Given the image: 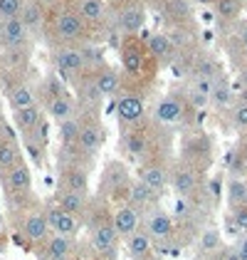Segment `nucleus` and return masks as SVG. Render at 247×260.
Masks as SVG:
<instances>
[{
	"label": "nucleus",
	"mask_w": 247,
	"mask_h": 260,
	"mask_svg": "<svg viewBox=\"0 0 247 260\" xmlns=\"http://www.w3.org/2000/svg\"><path fill=\"white\" fill-rule=\"evenodd\" d=\"M30 30L25 27L20 18H10V20H0V40L5 42V47H20L27 42Z\"/></svg>",
	"instance_id": "obj_13"
},
{
	"label": "nucleus",
	"mask_w": 247,
	"mask_h": 260,
	"mask_svg": "<svg viewBox=\"0 0 247 260\" xmlns=\"http://www.w3.org/2000/svg\"><path fill=\"white\" fill-rule=\"evenodd\" d=\"M190 3H195V5H213L215 0H190Z\"/></svg>",
	"instance_id": "obj_48"
},
{
	"label": "nucleus",
	"mask_w": 247,
	"mask_h": 260,
	"mask_svg": "<svg viewBox=\"0 0 247 260\" xmlns=\"http://www.w3.org/2000/svg\"><path fill=\"white\" fill-rule=\"evenodd\" d=\"M57 67H60V72L64 77H74V75H79L87 70V60H84L82 50H77V47H62L60 52H57Z\"/></svg>",
	"instance_id": "obj_12"
},
{
	"label": "nucleus",
	"mask_w": 247,
	"mask_h": 260,
	"mask_svg": "<svg viewBox=\"0 0 247 260\" xmlns=\"http://www.w3.org/2000/svg\"><path fill=\"white\" fill-rule=\"evenodd\" d=\"M230 119L237 129H247V104H235L230 112Z\"/></svg>",
	"instance_id": "obj_39"
},
{
	"label": "nucleus",
	"mask_w": 247,
	"mask_h": 260,
	"mask_svg": "<svg viewBox=\"0 0 247 260\" xmlns=\"http://www.w3.org/2000/svg\"><path fill=\"white\" fill-rule=\"evenodd\" d=\"M47 112H50V117L62 124V121L72 119L74 117V102L69 100L67 94H60V97H52L50 104H47Z\"/></svg>",
	"instance_id": "obj_26"
},
{
	"label": "nucleus",
	"mask_w": 247,
	"mask_h": 260,
	"mask_svg": "<svg viewBox=\"0 0 247 260\" xmlns=\"http://www.w3.org/2000/svg\"><path fill=\"white\" fill-rule=\"evenodd\" d=\"M3 179H5V188H8V191H13V193H25V191H30V186H32V171H30L27 164L20 161L18 166L8 169V171L3 174Z\"/></svg>",
	"instance_id": "obj_14"
},
{
	"label": "nucleus",
	"mask_w": 247,
	"mask_h": 260,
	"mask_svg": "<svg viewBox=\"0 0 247 260\" xmlns=\"http://www.w3.org/2000/svg\"><path fill=\"white\" fill-rule=\"evenodd\" d=\"M146 114V107H144V100L136 97V94H124L116 100V117L121 124H139L144 119Z\"/></svg>",
	"instance_id": "obj_8"
},
{
	"label": "nucleus",
	"mask_w": 247,
	"mask_h": 260,
	"mask_svg": "<svg viewBox=\"0 0 247 260\" xmlns=\"http://www.w3.org/2000/svg\"><path fill=\"white\" fill-rule=\"evenodd\" d=\"M240 32H242V35H240V40H242V52L247 55V22L240 27Z\"/></svg>",
	"instance_id": "obj_46"
},
{
	"label": "nucleus",
	"mask_w": 247,
	"mask_h": 260,
	"mask_svg": "<svg viewBox=\"0 0 247 260\" xmlns=\"http://www.w3.org/2000/svg\"><path fill=\"white\" fill-rule=\"evenodd\" d=\"M20 164V149L13 139H0V171H8Z\"/></svg>",
	"instance_id": "obj_31"
},
{
	"label": "nucleus",
	"mask_w": 247,
	"mask_h": 260,
	"mask_svg": "<svg viewBox=\"0 0 247 260\" xmlns=\"http://www.w3.org/2000/svg\"><path fill=\"white\" fill-rule=\"evenodd\" d=\"M116 243H119V233H116V228H114V223L106 218L102 223H97L94 228H92V245H94V250L106 260H116L114 258V253H116Z\"/></svg>",
	"instance_id": "obj_2"
},
{
	"label": "nucleus",
	"mask_w": 247,
	"mask_h": 260,
	"mask_svg": "<svg viewBox=\"0 0 247 260\" xmlns=\"http://www.w3.org/2000/svg\"><path fill=\"white\" fill-rule=\"evenodd\" d=\"M220 233L215 231V228H210L203 233V238H200V248L205 250V253H215V250H220Z\"/></svg>",
	"instance_id": "obj_38"
},
{
	"label": "nucleus",
	"mask_w": 247,
	"mask_h": 260,
	"mask_svg": "<svg viewBox=\"0 0 247 260\" xmlns=\"http://www.w3.org/2000/svg\"><path fill=\"white\" fill-rule=\"evenodd\" d=\"M237 154L242 156V161L247 164V137H242V141H240V149H237Z\"/></svg>",
	"instance_id": "obj_45"
},
{
	"label": "nucleus",
	"mask_w": 247,
	"mask_h": 260,
	"mask_svg": "<svg viewBox=\"0 0 247 260\" xmlns=\"http://www.w3.org/2000/svg\"><path fill=\"white\" fill-rule=\"evenodd\" d=\"M20 233L30 240V243H45V240L50 238V223H47V216H45V213H37V211L27 213L25 220H22Z\"/></svg>",
	"instance_id": "obj_10"
},
{
	"label": "nucleus",
	"mask_w": 247,
	"mask_h": 260,
	"mask_svg": "<svg viewBox=\"0 0 247 260\" xmlns=\"http://www.w3.org/2000/svg\"><path fill=\"white\" fill-rule=\"evenodd\" d=\"M62 191H72V193H82L87 196L89 191V176L82 166H69L62 174Z\"/></svg>",
	"instance_id": "obj_17"
},
{
	"label": "nucleus",
	"mask_w": 247,
	"mask_h": 260,
	"mask_svg": "<svg viewBox=\"0 0 247 260\" xmlns=\"http://www.w3.org/2000/svg\"><path fill=\"white\" fill-rule=\"evenodd\" d=\"M225 193H227V206H230V211L245 206L247 203V181L240 179V176H232V179L227 181Z\"/></svg>",
	"instance_id": "obj_28"
},
{
	"label": "nucleus",
	"mask_w": 247,
	"mask_h": 260,
	"mask_svg": "<svg viewBox=\"0 0 247 260\" xmlns=\"http://www.w3.org/2000/svg\"><path fill=\"white\" fill-rule=\"evenodd\" d=\"M47 223H50V231L57 233V236H64V238H74L79 233V218L64 213L60 206H52L47 208Z\"/></svg>",
	"instance_id": "obj_6"
},
{
	"label": "nucleus",
	"mask_w": 247,
	"mask_h": 260,
	"mask_svg": "<svg viewBox=\"0 0 247 260\" xmlns=\"http://www.w3.org/2000/svg\"><path fill=\"white\" fill-rule=\"evenodd\" d=\"M139 181H144L153 193H161L168 186V181H171V171L158 161H148V164H144L139 169Z\"/></svg>",
	"instance_id": "obj_9"
},
{
	"label": "nucleus",
	"mask_w": 247,
	"mask_h": 260,
	"mask_svg": "<svg viewBox=\"0 0 247 260\" xmlns=\"http://www.w3.org/2000/svg\"><path fill=\"white\" fill-rule=\"evenodd\" d=\"M104 144V129L99 124L89 121L82 124V132H79V139H77V149L82 151L84 156H94Z\"/></svg>",
	"instance_id": "obj_11"
},
{
	"label": "nucleus",
	"mask_w": 247,
	"mask_h": 260,
	"mask_svg": "<svg viewBox=\"0 0 247 260\" xmlns=\"http://www.w3.org/2000/svg\"><path fill=\"white\" fill-rule=\"evenodd\" d=\"M3 233H5V225H3V218H0V238H3Z\"/></svg>",
	"instance_id": "obj_50"
},
{
	"label": "nucleus",
	"mask_w": 247,
	"mask_h": 260,
	"mask_svg": "<svg viewBox=\"0 0 247 260\" xmlns=\"http://www.w3.org/2000/svg\"><path fill=\"white\" fill-rule=\"evenodd\" d=\"M166 13H168V15H173V18H185V15H190V13H188V3H185V0H168Z\"/></svg>",
	"instance_id": "obj_40"
},
{
	"label": "nucleus",
	"mask_w": 247,
	"mask_h": 260,
	"mask_svg": "<svg viewBox=\"0 0 247 260\" xmlns=\"http://www.w3.org/2000/svg\"><path fill=\"white\" fill-rule=\"evenodd\" d=\"M235 100H237V104H247V87L240 92V94H237V97H235ZM235 100H232V102H235Z\"/></svg>",
	"instance_id": "obj_47"
},
{
	"label": "nucleus",
	"mask_w": 247,
	"mask_h": 260,
	"mask_svg": "<svg viewBox=\"0 0 247 260\" xmlns=\"http://www.w3.org/2000/svg\"><path fill=\"white\" fill-rule=\"evenodd\" d=\"M124 146H126V154H131L134 159H146V156H148V137L141 134V132L126 134Z\"/></svg>",
	"instance_id": "obj_30"
},
{
	"label": "nucleus",
	"mask_w": 247,
	"mask_h": 260,
	"mask_svg": "<svg viewBox=\"0 0 247 260\" xmlns=\"http://www.w3.org/2000/svg\"><path fill=\"white\" fill-rule=\"evenodd\" d=\"M79 132H82V124L77 117L62 121L60 124V139L64 146H77V139H79Z\"/></svg>",
	"instance_id": "obj_33"
},
{
	"label": "nucleus",
	"mask_w": 247,
	"mask_h": 260,
	"mask_svg": "<svg viewBox=\"0 0 247 260\" xmlns=\"http://www.w3.org/2000/svg\"><path fill=\"white\" fill-rule=\"evenodd\" d=\"M215 10L220 20H237L242 13V0H215Z\"/></svg>",
	"instance_id": "obj_35"
},
{
	"label": "nucleus",
	"mask_w": 247,
	"mask_h": 260,
	"mask_svg": "<svg viewBox=\"0 0 247 260\" xmlns=\"http://www.w3.org/2000/svg\"><path fill=\"white\" fill-rule=\"evenodd\" d=\"M111 223H114V228H116L119 238H129V236H131V233H136V231H139V225H141V211H139V208H134V206H129V203H124L121 208H116V211H114Z\"/></svg>",
	"instance_id": "obj_7"
},
{
	"label": "nucleus",
	"mask_w": 247,
	"mask_h": 260,
	"mask_svg": "<svg viewBox=\"0 0 247 260\" xmlns=\"http://www.w3.org/2000/svg\"><path fill=\"white\" fill-rule=\"evenodd\" d=\"M55 32L67 42L79 40V38H84V32H87V22L79 18L77 10H62L60 15H57V20H55Z\"/></svg>",
	"instance_id": "obj_4"
},
{
	"label": "nucleus",
	"mask_w": 247,
	"mask_h": 260,
	"mask_svg": "<svg viewBox=\"0 0 247 260\" xmlns=\"http://www.w3.org/2000/svg\"><path fill=\"white\" fill-rule=\"evenodd\" d=\"M218 260H240V255H237L235 248H227L223 253H218Z\"/></svg>",
	"instance_id": "obj_42"
},
{
	"label": "nucleus",
	"mask_w": 247,
	"mask_h": 260,
	"mask_svg": "<svg viewBox=\"0 0 247 260\" xmlns=\"http://www.w3.org/2000/svg\"><path fill=\"white\" fill-rule=\"evenodd\" d=\"M20 20L25 22V27L32 32V30H37L42 25V8L37 3H25L20 10Z\"/></svg>",
	"instance_id": "obj_34"
},
{
	"label": "nucleus",
	"mask_w": 247,
	"mask_h": 260,
	"mask_svg": "<svg viewBox=\"0 0 247 260\" xmlns=\"http://www.w3.org/2000/svg\"><path fill=\"white\" fill-rule=\"evenodd\" d=\"M245 206H247V203H245Z\"/></svg>",
	"instance_id": "obj_53"
},
{
	"label": "nucleus",
	"mask_w": 247,
	"mask_h": 260,
	"mask_svg": "<svg viewBox=\"0 0 247 260\" xmlns=\"http://www.w3.org/2000/svg\"><path fill=\"white\" fill-rule=\"evenodd\" d=\"M72 238H64L52 233L50 238L42 243V260H69L72 255Z\"/></svg>",
	"instance_id": "obj_15"
},
{
	"label": "nucleus",
	"mask_w": 247,
	"mask_h": 260,
	"mask_svg": "<svg viewBox=\"0 0 247 260\" xmlns=\"http://www.w3.org/2000/svg\"><path fill=\"white\" fill-rule=\"evenodd\" d=\"M144 233L153 243H166L173 238V218L161 208H153L144 220Z\"/></svg>",
	"instance_id": "obj_3"
},
{
	"label": "nucleus",
	"mask_w": 247,
	"mask_h": 260,
	"mask_svg": "<svg viewBox=\"0 0 247 260\" xmlns=\"http://www.w3.org/2000/svg\"><path fill=\"white\" fill-rule=\"evenodd\" d=\"M171 186L173 191L181 196V199H190L193 193H198V186H200V174L193 164H178L173 171H171Z\"/></svg>",
	"instance_id": "obj_1"
},
{
	"label": "nucleus",
	"mask_w": 247,
	"mask_h": 260,
	"mask_svg": "<svg viewBox=\"0 0 247 260\" xmlns=\"http://www.w3.org/2000/svg\"><path fill=\"white\" fill-rule=\"evenodd\" d=\"M22 0H0V20H10V18H20Z\"/></svg>",
	"instance_id": "obj_37"
},
{
	"label": "nucleus",
	"mask_w": 247,
	"mask_h": 260,
	"mask_svg": "<svg viewBox=\"0 0 247 260\" xmlns=\"http://www.w3.org/2000/svg\"><path fill=\"white\" fill-rule=\"evenodd\" d=\"M237 255H240V260H247V238H242L240 243H237Z\"/></svg>",
	"instance_id": "obj_44"
},
{
	"label": "nucleus",
	"mask_w": 247,
	"mask_h": 260,
	"mask_svg": "<svg viewBox=\"0 0 247 260\" xmlns=\"http://www.w3.org/2000/svg\"><path fill=\"white\" fill-rule=\"evenodd\" d=\"M156 196H158V193H153V191H151V188L146 186L144 181H134V183L129 186V193H126V203L141 211V208H146V206H151Z\"/></svg>",
	"instance_id": "obj_22"
},
{
	"label": "nucleus",
	"mask_w": 247,
	"mask_h": 260,
	"mask_svg": "<svg viewBox=\"0 0 247 260\" xmlns=\"http://www.w3.org/2000/svg\"><path fill=\"white\" fill-rule=\"evenodd\" d=\"M126 248H129V255L134 260H144L151 255V250H153V240L146 236L144 231H136V233H131L129 238H126Z\"/></svg>",
	"instance_id": "obj_24"
},
{
	"label": "nucleus",
	"mask_w": 247,
	"mask_h": 260,
	"mask_svg": "<svg viewBox=\"0 0 247 260\" xmlns=\"http://www.w3.org/2000/svg\"><path fill=\"white\" fill-rule=\"evenodd\" d=\"M146 50L156 60H171L173 52H176V45L171 42V38L166 32H153L151 38H146Z\"/></svg>",
	"instance_id": "obj_20"
},
{
	"label": "nucleus",
	"mask_w": 247,
	"mask_h": 260,
	"mask_svg": "<svg viewBox=\"0 0 247 260\" xmlns=\"http://www.w3.org/2000/svg\"><path fill=\"white\" fill-rule=\"evenodd\" d=\"M121 64L129 75H139L144 67V50L136 40H129L121 47Z\"/></svg>",
	"instance_id": "obj_19"
},
{
	"label": "nucleus",
	"mask_w": 247,
	"mask_h": 260,
	"mask_svg": "<svg viewBox=\"0 0 247 260\" xmlns=\"http://www.w3.org/2000/svg\"><path fill=\"white\" fill-rule=\"evenodd\" d=\"M94 87L99 89L102 97H114V94L119 92V87H121V77H119L116 70L102 67V70L94 75Z\"/></svg>",
	"instance_id": "obj_18"
},
{
	"label": "nucleus",
	"mask_w": 247,
	"mask_h": 260,
	"mask_svg": "<svg viewBox=\"0 0 247 260\" xmlns=\"http://www.w3.org/2000/svg\"><path fill=\"white\" fill-rule=\"evenodd\" d=\"M235 100V92H232V87H230V82L225 77H213V87H210V102L213 104H218V107H227V104H232Z\"/></svg>",
	"instance_id": "obj_29"
},
{
	"label": "nucleus",
	"mask_w": 247,
	"mask_h": 260,
	"mask_svg": "<svg viewBox=\"0 0 247 260\" xmlns=\"http://www.w3.org/2000/svg\"><path fill=\"white\" fill-rule=\"evenodd\" d=\"M119 22H121V30H124V32H129V35H136V32L144 27V22H146L144 5H139V3H129V5H126V8L121 10V15H119Z\"/></svg>",
	"instance_id": "obj_16"
},
{
	"label": "nucleus",
	"mask_w": 247,
	"mask_h": 260,
	"mask_svg": "<svg viewBox=\"0 0 247 260\" xmlns=\"http://www.w3.org/2000/svg\"><path fill=\"white\" fill-rule=\"evenodd\" d=\"M208 196L213 201H218V196H220V183L218 181H210V186H208Z\"/></svg>",
	"instance_id": "obj_43"
},
{
	"label": "nucleus",
	"mask_w": 247,
	"mask_h": 260,
	"mask_svg": "<svg viewBox=\"0 0 247 260\" xmlns=\"http://www.w3.org/2000/svg\"><path fill=\"white\" fill-rule=\"evenodd\" d=\"M104 186L111 191V193H119V191H126L129 193V174L121 164H109L106 171H104Z\"/></svg>",
	"instance_id": "obj_21"
},
{
	"label": "nucleus",
	"mask_w": 247,
	"mask_h": 260,
	"mask_svg": "<svg viewBox=\"0 0 247 260\" xmlns=\"http://www.w3.org/2000/svg\"><path fill=\"white\" fill-rule=\"evenodd\" d=\"M99 260H106V258H99Z\"/></svg>",
	"instance_id": "obj_52"
},
{
	"label": "nucleus",
	"mask_w": 247,
	"mask_h": 260,
	"mask_svg": "<svg viewBox=\"0 0 247 260\" xmlns=\"http://www.w3.org/2000/svg\"><path fill=\"white\" fill-rule=\"evenodd\" d=\"M242 82H245V87H247V64L242 67Z\"/></svg>",
	"instance_id": "obj_49"
},
{
	"label": "nucleus",
	"mask_w": 247,
	"mask_h": 260,
	"mask_svg": "<svg viewBox=\"0 0 247 260\" xmlns=\"http://www.w3.org/2000/svg\"><path fill=\"white\" fill-rule=\"evenodd\" d=\"M185 154H188V164L193 161V156H205L210 161V141L203 137V134H195V144L193 146H185Z\"/></svg>",
	"instance_id": "obj_36"
},
{
	"label": "nucleus",
	"mask_w": 247,
	"mask_h": 260,
	"mask_svg": "<svg viewBox=\"0 0 247 260\" xmlns=\"http://www.w3.org/2000/svg\"><path fill=\"white\" fill-rule=\"evenodd\" d=\"M153 117L161 124H178L185 117V100L178 94H166L163 100L156 104Z\"/></svg>",
	"instance_id": "obj_5"
},
{
	"label": "nucleus",
	"mask_w": 247,
	"mask_h": 260,
	"mask_svg": "<svg viewBox=\"0 0 247 260\" xmlns=\"http://www.w3.org/2000/svg\"><path fill=\"white\" fill-rule=\"evenodd\" d=\"M40 3H55V0H40Z\"/></svg>",
	"instance_id": "obj_51"
},
{
	"label": "nucleus",
	"mask_w": 247,
	"mask_h": 260,
	"mask_svg": "<svg viewBox=\"0 0 247 260\" xmlns=\"http://www.w3.org/2000/svg\"><path fill=\"white\" fill-rule=\"evenodd\" d=\"M77 13L87 25H97L106 18V5H104V0H79Z\"/></svg>",
	"instance_id": "obj_23"
},
{
	"label": "nucleus",
	"mask_w": 247,
	"mask_h": 260,
	"mask_svg": "<svg viewBox=\"0 0 247 260\" xmlns=\"http://www.w3.org/2000/svg\"><path fill=\"white\" fill-rule=\"evenodd\" d=\"M232 223H235V231H247V206L232 211Z\"/></svg>",
	"instance_id": "obj_41"
},
{
	"label": "nucleus",
	"mask_w": 247,
	"mask_h": 260,
	"mask_svg": "<svg viewBox=\"0 0 247 260\" xmlns=\"http://www.w3.org/2000/svg\"><path fill=\"white\" fill-rule=\"evenodd\" d=\"M57 206H60L64 213L79 218V216L84 213V208H87V196H82V193H72V191H60Z\"/></svg>",
	"instance_id": "obj_27"
},
{
	"label": "nucleus",
	"mask_w": 247,
	"mask_h": 260,
	"mask_svg": "<svg viewBox=\"0 0 247 260\" xmlns=\"http://www.w3.org/2000/svg\"><path fill=\"white\" fill-rule=\"evenodd\" d=\"M8 100L13 104V109H25V107H32V104H35V94H32L30 87L18 84V87H13V89L8 92Z\"/></svg>",
	"instance_id": "obj_32"
},
{
	"label": "nucleus",
	"mask_w": 247,
	"mask_h": 260,
	"mask_svg": "<svg viewBox=\"0 0 247 260\" xmlns=\"http://www.w3.org/2000/svg\"><path fill=\"white\" fill-rule=\"evenodd\" d=\"M15 124L20 126L22 134H32V132L42 124L40 107L32 104V107H25V109H15Z\"/></svg>",
	"instance_id": "obj_25"
}]
</instances>
